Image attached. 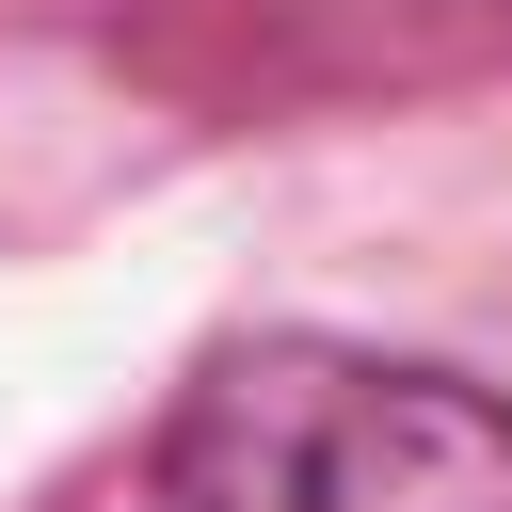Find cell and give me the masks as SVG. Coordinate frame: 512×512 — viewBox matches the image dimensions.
I'll return each mask as SVG.
<instances>
[{
  "label": "cell",
  "instance_id": "cell-1",
  "mask_svg": "<svg viewBox=\"0 0 512 512\" xmlns=\"http://www.w3.org/2000/svg\"><path fill=\"white\" fill-rule=\"evenodd\" d=\"M160 512H512V400L352 336H224L160 416Z\"/></svg>",
  "mask_w": 512,
  "mask_h": 512
}]
</instances>
